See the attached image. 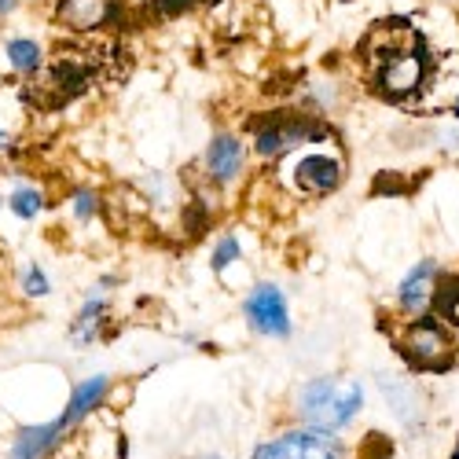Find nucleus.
Instances as JSON below:
<instances>
[{"label":"nucleus","mask_w":459,"mask_h":459,"mask_svg":"<svg viewBox=\"0 0 459 459\" xmlns=\"http://www.w3.org/2000/svg\"><path fill=\"white\" fill-rule=\"evenodd\" d=\"M360 59L375 92L390 103L419 96L430 82V48L404 19H382L360 41Z\"/></svg>","instance_id":"f257e3e1"},{"label":"nucleus","mask_w":459,"mask_h":459,"mask_svg":"<svg viewBox=\"0 0 459 459\" xmlns=\"http://www.w3.org/2000/svg\"><path fill=\"white\" fill-rule=\"evenodd\" d=\"M364 408V390L357 378H342V375H320L309 378L305 386L294 394V411L301 419V427L338 434L346 430Z\"/></svg>","instance_id":"f03ea898"},{"label":"nucleus","mask_w":459,"mask_h":459,"mask_svg":"<svg viewBox=\"0 0 459 459\" xmlns=\"http://www.w3.org/2000/svg\"><path fill=\"white\" fill-rule=\"evenodd\" d=\"M397 353L404 357L408 371H423V375H445L459 368V342L445 320L434 313L411 316L397 334Z\"/></svg>","instance_id":"7ed1b4c3"},{"label":"nucleus","mask_w":459,"mask_h":459,"mask_svg":"<svg viewBox=\"0 0 459 459\" xmlns=\"http://www.w3.org/2000/svg\"><path fill=\"white\" fill-rule=\"evenodd\" d=\"M327 140V126L309 114H269L264 126L254 133V151L261 159H280L298 143H320Z\"/></svg>","instance_id":"20e7f679"},{"label":"nucleus","mask_w":459,"mask_h":459,"mask_svg":"<svg viewBox=\"0 0 459 459\" xmlns=\"http://www.w3.org/2000/svg\"><path fill=\"white\" fill-rule=\"evenodd\" d=\"M254 459H346V445L338 441V434L324 430H283L273 441L257 445Z\"/></svg>","instance_id":"39448f33"},{"label":"nucleus","mask_w":459,"mask_h":459,"mask_svg":"<svg viewBox=\"0 0 459 459\" xmlns=\"http://www.w3.org/2000/svg\"><path fill=\"white\" fill-rule=\"evenodd\" d=\"M243 316L264 338H290L287 298H283V290L276 283H257L250 290V298L243 301Z\"/></svg>","instance_id":"423d86ee"},{"label":"nucleus","mask_w":459,"mask_h":459,"mask_svg":"<svg viewBox=\"0 0 459 459\" xmlns=\"http://www.w3.org/2000/svg\"><path fill=\"white\" fill-rule=\"evenodd\" d=\"M118 0H56V22L74 33H92L107 22H118Z\"/></svg>","instance_id":"0eeeda50"},{"label":"nucleus","mask_w":459,"mask_h":459,"mask_svg":"<svg viewBox=\"0 0 459 459\" xmlns=\"http://www.w3.org/2000/svg\"><path fill=\"white\" fill-rule=\"evenodd\" d=\"M342 177H346V169H342V162L334 155H305L294 166V187L301 195H313V199L334 195L342 187Z\"/></svg>","instance_id":"6e6552de"},{"label":"nucleus","mask_w":459,"mask_h":459,"mask_svg":"<svg viewBox=\"0 0 459 459\" xmlns=\"http://www.w3.org/2000/svg\"><path fill=\"white\" fill-rule=\"evenodd\" d=\"M110 390H114V382H110L107 375H92V378L78 382V386H74V394H70V401H66V408H63V415H59V427L70 434L74 427L89 423V415L100 411V408L110 401Z\"/></svg>","instance_id":"1a4fd4ad"},{"label":"nucleus","mask_w":459,"mask_h":459,"mask_svg":"<svg viewBox=\"0 0 459 459\" xmlns=\"http://www.w3.org/2000/svg\"><path fill=\"white\" fill-rule=\"evenodd\" d=\"M437 261H419L415 269L401 280L397 287V305H401V313L411 320V316H423L430 313V294H434V283H437Z\"/></svg>","instance_id":"9d476101"},{"label":"nucleus","mask_w":459,"mask_h":459,"mask_svg":"<svg viewBox=\"0 0 459 459\" xmlns=\"http://www.w3.org/2000/svg\"><path fill=\"white\" fill-rule=\"evenodd\" d=\"M243 159H247V151H243V143H239V136H232V133H217L213 140H210V147H206V177L213 180V184H236L239 180V173H243Z\"/></svg>","instance_id":"9b49d317"},{"label":"nucleus","mask_w":459,"mask_h":459,"mask_svg":"<svg viewBox=\"0 0 459 459\" xmlns=\"http://www.w3.org/2000/svg\"><path fill=\"white\" fill-rule=\"evenodd\" d=\"M63 437H66V430L59 427V419H52V423L22 427V430L12 437L8 459H52L56 448L63 445Z\"/></svg>","instance_id":"f8f14e48"},{"label":"nucleus","mask_w":459,"mask_h":459,"mask_svg":"<svg viewBox=\"0 0 459 459\" xmlns=\"http://www.w3.org/2000/svg\"><path fill=\"white\" fill-rule=\"evenodd\" d=\"M378 386H382V394H386V401H390V411L401 419L404 427L423 423V397H419V390L411 386L408 375H401V378L378 375Z\"/></svg>","instance_id":"ddd939ff"},{"label":"nucleus","mask_w":459,"mask_h":459,"mask_svg":"<svg viewBox=\"0 0 459 459\" xmlns=\"http://www.w3.org/2000/svg\"><path fill=\"white\" fill-rule=\"evenodd\" d=\"M107 313H110V305L100 298V294H92L85 305H82V313L74 316V324H70V342L74 346H89V342H96L100 338V327L107 324Z\"/></svg>","instance_id":"4468645a"},{"label":"nucleus","mask_w":459,"mask_h":459,"mask_svg":"<svg viewBox=\"0 0 459 459\" xmlns=\"http://www.w3.org/2000/svg\"><path fill=\"white\" fill-rule=\"evenodd\" d=\"M430 313L448 327H459V276H437L430 294Z\"/></svg>","instance_id":"2eb2a0df"},{"label":"nucleus","mask_w":459,"mask_h":459,"mask_svg":"<svg viewBox=\"0 0 459 459\" xmlns=\"http://www.w3.org/2000/svg\"><path fill=\"white\" fill-rule=\"evenodd\" d=\"M8 59H12V66L19 70V74H26V78H33L37 70H41V45L37 41H26V37H15V41H8Z\"/></svg>","instance_id":"dca6fc26"},{"label":"nucleus","mask_w":459,"mask_h":459,"mask_svg":"<svg viewBox=\"0 0 459 459\" xmlns=\"http://www.w3.org/2000/svg\"><path fill=\"white\" fill-rule=\"evenodd\" d=\"M8 206L19 221H33L37 213L45 210V195H41V187H15L12 195H8Z\"/></svg>","instance_id":"f3484780"},{"label":"nucleus","mask_w":459,"mask_h":459,"mask_svg":"<svg viewBox=\"0 0 459 459\" xmlns=\"http://www.w3.org/2000/svg\"><path fill=\"white\" fill-rule=\"evenodd\" d=\"M70 206H74V217H78V221H92L100 213V195L92 187H78L70 195Z\"/></svg>","instance_id":"a211bd4d"},{"label":"nucleus","mask_w":459,"mask_h":459,"mask_svg":"<svg viewBox=\"0 0 459 459\" xmlns=\"http://www.w3.org/2000/svg\"><path fill=\"white\" fill-rule=\"evenodd\" d=\"M232 261H239V239H236V236H224V239L217 243L213 257H210V269L221 276V273H224V269H228V264H232Z\"/></svg>","instance_id":"6ab92c4d"},{"label":"nucleus","mask_w":459,"mask_h":459,"mask_svg":"<svg viewBox=\"0 0 459 459\" xmlns=\"http://www.w3.org/2000/svg\"><path fill=\"white\" fill-rule=\"evenodd\" d=\"M48 290H52V283H48V276L41 273V264H26V269H22V294L45 298Z\"/></svg>","instance_id":"aec40b11"},{"label":"nucleus","mask_w":459,"mask_h":459,"mask_svg":"<svg viewBox=\"0 0 459 459\" xmlns=\"http://www.w3.org/2000/svg\"><path fill=\"white\" fill-rule=\"evenodd\" d=\"M19 8V0H0V15H12Z\"/></svg>","instance_id":"412c9836"},{"label":"nucleus","mask_w":459,"mask_h":459,"mask_svg":"<svg viewBox=\"0 0 459 459\" xmlns=\"http://www.w3.org/2000/svg\"><path fill=\"white\" fill-rule=\"evenodd\" d=\"M4 147H8V133H4V129H0V151H4Z\"/></svg>","instance_id":"4be33fe9"},{"label":"nucleus","mask_w":459,"mask_h":459,"mask_svg":"<svg viewBox=\"0 0 459 459\" xmlns=\"http://www.w3.org/2000/svg\"><path fill=\"white\" fill-rule=\"evenodd\" d=\"M452 114H455V118H459V100H455V103H452Z\"/></svg>","instance_id":"5701e85b"},{"label":"nucleus","mask_w":459,"mask_h":459,"mask_svg":"<svg viewBox=\"0 0 459 459\" xmlns=\"http://www.w3.org/2000/svg\"><path fill=\"white\" fill-rule=\"evenodd\" d=\"M199 459H224V455H199Z\"/></svg>","instance_id":"b1692460"},{"label":"nucleus","mask_w":459,"mask_h":459,"mask_svg":"<svg viewBox=\"0 0 459 459\" xmlns=\"http://www.w3.org/2000/svg\"><path fill=\"white\" fill-rule=\"evenodd\" d=\"M452 459H459V445H455V452H452Z\"/></svg>","instance_id":"393cba45"}]
</instances>
